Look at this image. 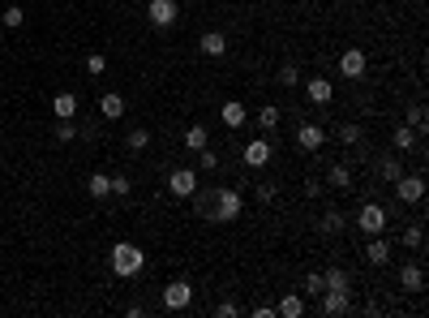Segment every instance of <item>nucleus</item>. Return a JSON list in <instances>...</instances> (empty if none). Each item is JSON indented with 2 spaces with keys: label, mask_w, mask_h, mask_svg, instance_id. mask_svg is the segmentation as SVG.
Returning a JSON list of instances; mask_svg holds the SVG:
<instances>
[{
  "label": "nucleus",
  "mask_w": 429,
  "mask_h": 318,
  "mask_svg": "<svg viewBox=\"0 0 429 318\" xmlns=\"http://www.w3.org/2000/svg\"><path fill=\"white\" fill-rule=\"evenodd\" d=\"M193 202H197V215L207 224H232L245 211V198L236 185H211V189H193Z\"/></svg>",
  "instance_id": "1"
},
{
  "label": "nucleus",
  "mask_w": 429,
  "mask_h": 318,
  "mask_svg": "<svg viewBox=\"0 0 429 318\" xmlns=\"http://www.w3.org/2000/svg\"><path fill=\"white\" fill-rule=\"evenodd\" d=\"M108 262H112V271H116L120 280H133V276H142L146 254L133 246V241H116V246H112V254H108Z\"/></svg>",
  "instance_id": "2"
},
{
  "label": "nucleus",
  "mask_w": 429,
  "mask_h": 318,
  "mask_svg": "<svg viewBox=\"0 0 429 318\" xmlns=\"http://www.w3.org/2000/svg\"><path fill=\"white\" fill-rule=\"evenodd\" d=\"M176 17H181V0H146V22L155 31L176 26Z\"/></svg>",
  "instance_id": "3"
},
{
  "label": "nucleus",
  "mask_w": 429,
  "mask_h": 318,
  "mask_svg": "<svg viewBox=\"0 0 429 318\" xmlns=\"http://www.w3.org/2000/svg\"><path fill=\"white\" fill-rule=\"evenodd\" d=\"M387 207L382 202H365L361 211H357V228L365 232V237H378V232H387Z\"/></svg>",
  "instance_id": "4"
},
{
  "label": "nucleus",
  "mask_w": 429,
  "mask_h": 318,
  "mask_svg": "<svg viewBox=\"0 0 429 318\" xmlns=\"http://www.w3.org/2000/svg\"><path fill=\"white\" fill-rule=\"evenodd\" d=\"M318 297H322V305H318V310H322L326 318H339V314H348V310H352V288H322Z\"/></svg>",
  "instance_id": "5"
},
{
  "label": "nucleus",
  "mask_w": 429,
  "mask_h": 318,
  "mask_svg": "<svg viewBox=\"0 0 429 318\" xmlns=\"http://www.w3.org/2000/svg\"><path fill=\"white\" fill-rule=\"evenodd\" d=\"M189 305H193V284H185V280H172V284L163 288V310L181 314V310H189Z\"/></svg>",
  "instance_id": "6"
},
{
  "label": "nucleus",
  "mask_w": 429,
  "mask_h": 318,
  "mask_svg": "<svg viewBox=\"0 0 429 318\" xmlns=\"http://www.w3.org/2000/svg\"><path fill=\"white\" fill-rule=\"evenodd\" d=\"M241 159H245V168H266V164L275 159V146H270V138H266V134H262V138H254V142H249L245 151H241Z\"/></svg>",
  "instance_id": "7"
},
{
  "label": "nucleus",
  "mask_w": 429,
  "mask_h": 318,
  "mask_svg": "<svg viewBox=\"0 0 429 318\" xmlns=\"http://www.w3.org/2000/svg\"><path fill=\"white\" fill-rule=\"evenodd\" d=\"M197 189V173L193 168H176V173H168V193L172 198H193Z\"/></svg>",
  "instance_id": "8"
},
{
  "label": "nucleus",
  "mask_w": 429,
  "mask_h": 318,
  "mask_svg": "<svg viewBox=\"0 0 429 318\" xmlns=\"http://www.w3.org/2000/svg\"><path fill=\"white\" fill-rule=\"evenodd\" d=\"M395 198H399V202H421V198H425V177H421V173H412V177L399 173V181H395Z\"/></svg>",
  "instance_id": "9"
},
{
  "label": "nucleus",
  "mask_w": 429,
  "mask_h": 318,
  "mask_svg": "<svg viewBox=\"0 0 429 318\" xmlns=\"http://www.w3.org/2000/svg\"><path fill=\"white\" fill-rule=\"evenodd\" d=\"M197 52L207 56V61H219L223 52H228V35H223V31H207V35L197 39Z\"/></svg>",
  "instance_id": "10"
},
{
  "label": "nucleus",
  "mask_w": 429,
  "mask_h": 318,
  "mask_svg": "<svg viewBox=\"0 0 429 318\" xmlns=\"http://www.w3.org/2000/svg\"><path fill=\"white\" fill-rule=\"evenodd\" d=\"M365 262H369V267H387V262H391V241H387L382 232L365 241Z\"/></svg>",
  "instance_id": "11"
},
{
  "label": "nucleus",
  "mask_w": 429,
  "mask_h": 318,
  "mask_svg": "<svg viewBox=\"0 0 429 318\" xmlns=\"http://www.w3.org/2000/svg\"><path fill=\"white\" fill-rule=\"evenodd\" d=\"M322 142H326V129L314 125V120H305V125L296 129V146H305V151H322Z\"/></svg>",
  "instance_id": "12"
},
{
  "label": "nucleus",
  "mask_w": 429,
  "mask_h": 318,
  "mask_svg": "<svg viewBox=\"0 0 429 318\" xmlns=\"http://www.w3.org/2000/svg\"><path fill=\"white\" fill-rule=\"evenodd\" d=\"M399 288H403V292H421V288H425L421 262H403V267H399Z\"/></svg>",
  "instance_id": "13"
},
{
  "label": "nucleus",
  "mask_w": 429,
  "mask_h": 318,
  "mask_svg": "<svg viewBox=\"0 0 429 318\" xmlns=\"http://www.w3.org/2000/svg\"><path fill=\"white\" fill-rule=\"evenodd\" d=\"M339 73H343V78H361V73H365V52H361V47H348V52L339 56Z\"/></svg>",
  "instance_id": "14"
},
{
  "label": "nucleus",
  "mask_w": 429,
  "mask_h": 318,
  "mask_svg": "<svg viewBox=\"0 0 429 318\" xmlns=\"http://www.w3.org/2000/svg\"><path fill=\"white\" fill-rule=\"evenodd\" d=\"M305 95L322 108V104H331V100H335V82H326V78H309V82H305Z\"/></svg>",
  "instance_id": "15"
},
{
  "label": "nucleus",
  "mask_w": 429,
  "mask_h": 318,
  "mask_svg": "<svg viewBox=\"0 0 429 318\" xmlns=\"http://www.w3.org/2000/svg\"><path fill=\"white\" fill-rule=\"evenodd\" d=\"M219 120H223L228 129H241L245 120H249V112H245V104H241V100H228V104L219 108Z\"/></svg>",
  "instance_id": "16"
},
{
  "label": "nucleus",
  "mask_w": 429,
  "mask_h": 318,
  "mask_svg": "<svg viewBox=\"0 0 429 318\" xmlns=\"http://www.w3.org/2000/svg\"><path fill=\"white\" fill-rule=\"evenodd\" d=\"M52 112H56V120H73V116H78V95L60 90L56 100H52Z\"/></svg>",
  "instance_id": "17"
},
{
  "label": "nucleus",
  "mask_w": 429,
  "mask_h": 318,
  "mask_svg": "<svg viewBox=\"0 0 429 318\" xmlns=\"http://www.w3.org/2000/svg\"><path fill=\"white\" fill-rule=\"evenodd\" d=\"M99 116H104V120H120V116H124V95L108 90L104 100H99Z\"/></svg>",
  "instance_id": "18"
},
{
  "label": "nucleus",
  "mask_w": 429,
  "mask_h": 318,
  "mask_svg": "<svg viewBox=\"0 0 429 318\" xmlns=\"http://www.w3.org/2000/svg\"><path fill=\"white\" fill-rule=\"evenodd\" d=\"M275 314H284V318H300V314H305V292H288V297L275 305Z\"/></svg>",
  "instance_id": "19"
},
{
  "label": "nucleus",
  "mask_w": 429,
  "mask_h": 318,
  "mask_svg": "<svg viewBox=\"0 0 429 318\" xmlns=\"http://www.w3.org/2000/svg\"><path fill=\"white\" fill-rule=\"evenodd\" d=\"M343 228H348V215H343V211H335V207H331V211L322 215V232H326V237H339Z\"/></svg>",
  "instance_id": "20"
},
{
  "label": "nucleus",
  "mask_w": 429,
  "mask_h": 318,
  "mask_svg": "<svg viewBox=\"0 0 429 318\" xmlns=\"http://www.w3.org/2000/svg\"><path fill=\"white\" fill-rule=\"evenodd\" d=\"M254 120H258V129H262V134H270L275 125H280V108H275V104H262V108L254 112Z\"/></svg>",
  "instance_id": "21"
},
{
  "label": "nucleus",
  "mask_w": 429,
  "mask_h": 318,
  "mask_svg": "<svg viewBox=\"0 0 429 318\" xmlns=\"http://www.w3.org/2000/svg\"><path fill=\"white\" fill-rule=\"evenodd\" d=\"M326 185H335V189H352V168H348V164H331V173H326Z\"/></svg>",
  "instance_id": "22"
},
{
  "label": "nucleus",
  "mask_w": 429,
  "mask_h": 318,
  "mask_svg": "<svg viewBox=\"0 0 429 318\" xmlns=\"http://www.w3.org/2000/svg\"><path fill=\"white\" fill-rule=\"evenodd\" d=\"M391 142H395V151H412V146H416V129L412 125H399L391 134Z\"/></svg>",
  "instance_id": "23"
},
{
  "label": "nucleus",
  "mask_w": 429,
  "mask_h": 318,
  "mask_svg": "<svg viewBox=\"0 0 429 318\" xmlns=\"http://www.w3.org/2000/svg\"><path fill=\"white\" fill-rule=\"evenodd\" d=\"M399 173H403V168H399V159L395 155H382V159H378V177H382V181H399Z\"/></svg>",
  "instance_id": "24"
},
{
  "label": "nucleus",
  "mask_w": 429,
  "mask_h": 318,
  "mask_svg": "<svg viewBox=\"0 0 429 318\" xmlns=\"http://www.w3.org/2000/svg\"><path fill=\"white\" fill-rule=\"evenodd\" d=\"M207 142H211L207 125H189V129H185V146H189V151H202V146H207Z\"/></svg>",
  "instance_id": "25"
},
{
  "label": "nucleus",
  "mask_w": 429,
  "mask_h": 318,
  "mask_svg": "<svg viewBox=\"0 0 429 318\" xmlns=\"http://www.w3.org/2000/svg\"><path fill=\"white\" fill-rule=\"evenodd\" d=\"M322 284L326 288H352V276L343 271V267H331V271H322Z\"/></svg>",
  "instance_id": "26"
},
{
  "label": "nucleus",
  "mask_w": 429,
  "mask_h": 318,
  "mask_svg": "<svg viewBox=\"0 0 429 318\" xmlns=\"http://www.w3.org/2000/svg\"><path fill=\"white\" fill-rule=\"evenodd\" d=\"M86 189H90V198H112V177H104V173H95Z\"/></svg>",
  "instance_id": "27"
},
{
  "label": "nucleus",
  "mask_w": 429,
  "mask_h": 318,
  "mask_svg": "<svg viewBox=\"0 0 429 318\" xmlns=\"http://www.w3.org/2000/svg\"><path fill=\"white\" fill-rule=\"evenodd\" d=\"M124 146H129V151H146V146H150V129L133 125V129H129V138H124Z\"/></svg>",
  "instance_id": "28"
},
{
  "label": "nucleus",
  "mask_w": 429,
  "mask_h": 318,
  "mask_svg": "<svg viewBox=\"0 0 429 318\" xmlns=\"http://www.w3.org/2000/svg\"><path fill=\"white\" fill-rule=\"evenodd\" d=\"M403 246L421 250V246H425V228H421V224H408V228H403Z\"/></svg>",
  "instance_id": "29"
},
{
  "label": "nucleus",
  "mask_w": 429,
  "mask_h": 318,
  "mask_svg": "<svg viewBox=\"0 0 429 318\" xmlns=\"http://www.w3.org/2000/svg\"><path fill=\"white\" fill-rule=\"evenodd\" d=\"M0 22H5V26H9V31H17V26H22V22H26V9H22V5H9L5 13H0Z\"/></svg>",
  "instance_id": "30"
},
{
  "label": "nucleus",
  "mask_w": 429,
  "mask_h": 318,
  "mask_svg": "<svg viewBox=\"0 0 429 318\" xmlns=\"http://www.w3.org/2000/svg\"><path fill=\"white\" fill-rule=\"evenodd\" d=\"M343 146H357L361 142V125H357V120H348V125H339V134H335Z\"/></svg>",
  "instance_id": "31"
},
{
  "label": "nucleus",
  "mask_w": 429,
  "mask_h": 318,
  "mask_svg": "<svg viewBox=\"0 0 429 318\" xmlns=\"http://www.w3.org/2000/svg\"><path fill=\"white\" fill-rule=\"evenodd\" d=\"M86 73H90V78L108 73V56H104V52H90V56H86Z\"/></svg>",
  "instance_id": "32"
},
{
  "label": "nucleus",
  "mask_w": 429,
  "mask_h": 318,
  "mask_svg": "<svg viewBox=\"0 0 429 318\" xmlns=\"http://www.w3.org/2000/svg\"><path fill=\"white\" fill-rule=\"evenodd\" d=\"M403 120H408V125H412L416 134H425V104H412V108H408V116H403Z\"/></svg>",
  "instance_id": "33"
},
{
  "label": "nucleus",
  "mask_w": 429,
  "mask_h": 318,
  "mask_svg": "<svg viewBox=\"0 0 429 318\" xmlns=\"http://www.w3.org/2000/svg\"><path fill=\"white\" fill-rule=\"evenodd\" d=\"M322 288H326V284H322V271H309V276H305V284H300V292H305V297H318Z\"/></svg>",
  "instance_id": "34"
},
{
  "label": "nucleus",
  "mask_w": 429,
  "mask_h": 318,
  "mask_svg": "<svg viewBox=\"0 0 429 318\" xmlns=\"http://www.w3.org/2000/svg\"><path fill=\"white\" fill-rule=\"evenodd\" d=\"M78 138V125L73 120H56V142H73Z\"/></svg>",
  "instance_id": "35"
},
{
  "label": "nucleus",
  "mask_w": 429,
  "mask_h": 318,
  "mask_svg": "<svg viewBox=\"0 0 429 318\" xmlns=\"http://www.w3.org/2000/svg\"><path fill=\"white\" fill-rule=\"evenodd\" d=\"M280 86H300V73H296V65H284V69H280Z\"/></svg>",
  "instance_id": "36"
},
{
  "label": "nucleus",
  "mask_w": 429,
  "mask_h": 318,
  "mask_svg": "<svg viewBox=\"0 0 429 318\" xmlns=\"http://www.w3.org/2000/svg\"><path fill=\"white\" fill-rule=\"evenodd\" d=\"M129 177H112V198H129Z\"/></svg>",
  "instance_id": "37"
},
{
  "label": "nucleus",
  "mask_w": 429,
  "mask_h": 318,
  "mask_svg": "<svg viewBox=\"0 0 429 318\" xmlns=\"http://www.w3.org/2000/svg\"><path fill=\"white\" fill-rule=\"evenodd\" d=\"M197 164L207 168V173H215V168H219V155H215V151H207V146H202V151H197Z\"/></svg>",
  "instance_id": "38"
},
{
  "label": "nucleus",
  "mask_w": 429,
  "mask_h": 318,
  "mask_svg": "<svg viewBox=\"0 0 429 318\" xmlns=\"http://www.w3.org/2000/svg\"><path fill=\"white\" fill-rule=\"evenodd\" d=\"M254 198H258V202H270V198H275V185H270V181L254 185Z\"/></svg>",
  "instance_id": "39"
},
{
  "label": "nucleus",
  "mask_w": 429,
  "mask_h": 318,
  "mask_svg": "<svg viewBox=\"0 0 429 318\" xmlns=\"http://www.w3.org/2000/svg\"><path fill=\"white\" fill-rule=\"evenodd\" d=\"M215 314H219V318H236V301H219Z\"/></svg>",
  "instance_id": "40"
},
{
  "label": "nucleus",
  "mask_w": 429,
  "mask_h": 318,
  "mask_svg": "<svg viewBox=\"0 0 429 318\" xmlns=\"http://www.w3.org/2000/svg\"><path fill=\"white\" fill-rule=\"evenodd\" d=\"M0 73H5V61H0Z\"/></svg>",
  "instance_id": "41"
}]
</instances>
